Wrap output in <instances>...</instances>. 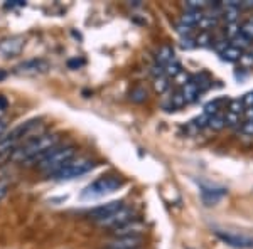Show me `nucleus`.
I'll return each instance as SVG.
<instances>
[{"mask_svg":"<svg viewBox=\"0 0 253 249\" xmlns=\"http://www.w3.org/2000/svg\"><path fill=\"white\" fill-rule=\"evenodd\" d=\"M59 140L61 137L58 133H42L41 137H36L20 145L12 153V160L19 163H27V165H34L42 157H46L47 152H51L52 148L59 146Z\"/></svg>","mask_w":253,"mask_h":249,"instance_id":"f257e3e1","label":"nucleus"},{"mask_svg":"<svg viewBox=\"0 0 253 249\" xmlns=\"http://www.w3.org/2000/svg\"><path fill=\"white\" fill-rule=\"evenodd\" d=\"M76 157V146L73 145H64V146H56L51 152H47L46 157H42L38 163H34V167L42 172L44 175L52 177L54 174H58L68 162H71Z\"/></svg>","mask_w":253,"mask_h":249,"instance_id":"f03ea898","label":"nucleus"},{"mask_svg":"<svg viewBox=\"0 0 253 249\" xmlns=\"http://www.w3.org/2000/svg\"><path fill=\"white\" fill-rule=\"evenodd\" d=\"M124 185V180L118 175H103V177L96 178L95 182H91L86 189L83 190L84 199H96L103 197V195L110 194V192H115Z\"/></svg>","mask_w":253,"mask_h":249,"instance_id":"7ed1b4c3","label":"nucleus"},{"mask_svg":"<svg viewBox=\"0 0 253 249\" xmlns=\"http://www.w3.org/2000/svg\"><path fill=\"white\" fill-rule=\"evenodd\" d=\"M95 165L96 163H95V160H91V158H73V160L68 162L58 174L52 175V178L58 182L73 180V178L81 177V175L91 172V170L95 169Z\"/></svg>","mask_w":253,"mask_h":249,"instance_id":"20e7f679","label":"nucleus"},{"mask_svg":"<svg viewBox=\"0 0 253 249\" xmlns=\"http://www.w3.org/2000/svg\"><path fill=\"white\" fill-rule=\"evenodd\" d=\"M133 219H135V211H133L132 207L124 206L113 212V214L107 215L105 219L98 220L95 224L100 227H105V229H117V227L124 226V224L130 222V220H133Z\"/></svg>","mask_w":253,"mask_h":249,"instance_id":"39448f33","label":"nucleus"},{"mask_svg":"<svg viewBox=\"0 0 253 249\" xmlns=\"http://www.w3.org/2000/svg\"><path fill=\"white\" fill-rule=\"evenodd\" d=\"M216 238L223 241L224 244L236 249H253V236L247 234H236V232H224V231H214Z\"/></svg>","mask_w":253,"mask_h":249,"instance_id":"423d86ee","label":"nucleus"},{"mask_svg":"<svg viewBox=\"0 0 253 249\" xmlns=\"http://www.w3.org/2000/svg\"><path fill=\"white\" fill-rule=\"evenodd\" d=\"M47 69H49V63L46 59H29L17 64L14 68V72L20 76H39L44 74Z\"/></svg>","mask_w":253,"mask_h":249,"instance_id":"0eeeda50","label":"nucleus"},{"mask_svg":"<svg viewBox=\"0 0 253 249\" xmlns=\"http://www.w3.org/2000/svg\"><path fill=\"white\" fill-rule=\"evenodd\" d=\"M24 40L22 36H12V37H5L0 40V54L5 58H12V56L20 54V51L24 49Z\"/></svg>","mask_w":253,"mask_h":249,"instance_id":"6e6552de","label":"nucleus"},{"mask_svg":"<svg viewBox=\"0 0 253 249\" xmlns=\"http://www.w3.org/2000/svg\"><path fill=\"white\" fill-rule=\"evenodd\" d=\"M145 231V224L142 220H130V222L124 224V226L112 229L113 238H133V236H142V232Z\"/></svg>","mask_w":253,"mask_h":249,"instance_id":"1a4fd4ad","label":"nucleus"},{"mask_svg":"<svg viewBox=\"0 0 253 249\" xmlns=\"http://www.w3.org/2000/svg\"><path fill=\"white\" fill-rule=\"evenodd\" d=\"M120 207H124V202L120 201H113V202H107V204H101V206L98 207H93V209L88 211V217L91 220H95V222H98V220L105 219L107 215L113 214L115 211H118Z\"/></svg>","mask_w":253,"mask_h":249,"instance_id":"9d476101","label":"nucleus"},{"mask_svg":"<svg viewBox=\"0 0 253 249\" xmlns=\"http://www.w3.org/2000/svg\"><path fill=\"white\" fill-rule=\"evenodd\" d=\"M144 246V238L142 236H133V238H115L107 243L105 249H142Z\"/></svg>","mask_w":253,"mask_h":249,"instance_id":"9b49d317","label":"nucleus"},{"mask_svg":"<svg viewBox=\"0 0 253 249\" xmlns=\"http://www.w3.org/2000/svg\"><path fill=\"white\" fill-rule=\"evenodd\" d=\"M226 195V189H213V187H203L201 189V199L206 206H214Z\"/></svg>","mask_w":253,"mask_h":249,"instance_id":"f8f14e48","label":"nucleus"},{"mask_svg":"<svg viewBox=\"0 0 253 249\" xmlns=\"http://www.w3.org/2000/svg\"><path fill=\"white\" fill-rule=\"evenodd\" d=\"M179 91H181L182 98H184L186 105H187V103H193V101H196V100H198V96L203 93L201 89H199V86L194 83L193 79H191L187 84H184V86H182L181 89H179Z\"/></svg>","mask_w":253,"mask_h":249,"instance_id":"ddd939ff","label":"nucleus"},{"mask_svg":"<svg viewBox=\"0 0 253 249\" xmlns=\"http://www.w3.org/2000/svg\"><path fill=\"white\" fill-rule=\"evenodd\" d=\"M174 61V49L170 46H161L156 54V64L159 66H167L169 63Z\"/></svg>","mask_w":253,"mask_h":249,"instance_id":"4468645a","label":"nucleus"},{"mask_svg":"<svg viewBox=\"0 0 253 249\" xmlns=\"http://www.w3.org/2000/svg\"><path fill=\"white\" fill-rule=\"evenodd\" d=\"M203 17H205V14H203L201 10H186L181 17V24L194 27V26H199V24H201Z\"/></svg>","mask_w":253,"mask_h":249,"instance_id":"2eb2a0df","label":"nucleus"},{"mask_svg":"<svg viewBox=\"0 0 253 249\" xmlns=\"http://www.w3.org/2000/svg\"><path fill=\"white\" fill-rule=\"evenodd\" d=\"M242 56H243V51H242V49L233 47L231 44L221 52L223 61H228V63H235V61H240V59H242Z\"/></svg>","mask_w":253,"mask_h":249,"instance_id":"dca6fc26","label":"nucleus"},{"mask_svg":"<svg viewBox=\"0 0 253 249\" xmlns=\"http://www.w3.org/2000/svg\"><path fill=\"white\" fill-rule=\"evenodd\" d=\"M221 105H223V100H214L211 103H208L205 106V115L208 116H214V115H219V109H221Z\"/></svg>","mask_w":253,"mask_h":249,"instance_id":"f3484780","label":"nucleus"},{"mask_svg":"<svg viewBox=\"0 0 253 249\" xmlns=\"http://www.w3.org/2000/svg\"><path fill=\"white\" fill-rule=\"evenodd\" d=\"M231 46L233 47H238V49H242V51H245L247 47H250V44H252V40L250 39H247L243 34H238V36H235L233 39H231Z\"/></svg>","mask_w":253,"mask_h":249,"instance_id":"a211bd4d","label":"nucleus"},{"mask_svg":"<svg viewBox=\"0 0 253 249\" xmlns=\"http://www.w3.org/2000/svg\"><path fill=\"white\" fill-rule=\"evenodd\" d=\"M240 34H243L247 39H250L253 42V17H250L248 20H245V22L240 26Z\"/></svg>","mask_w":253,"mask_h":249,"instance_id":"6ab92c4d","label":"nucleus"},{"mask_svg":"<svg viewBox=\"0 0 253 249\" xmlns=\"http://www.w3.org/2000/svg\"><path fill=\"white\" fill-rule=\"evenodd\" d=\"M182 69H181V64L177 63V61H172V63H169L167 66L164 68V74H166V77H175L181 72Z\"/></svg>","mask_w":253,"mask_h":249,"instance_id":"aec40b11","label":"nucleus"},{"mask_svg":"<svg viewBox=\"0 0 253 249\" xmlns=\"http://www.w3.org/2000/svg\"><path fill=\"white\" fill-rule=\"evenodd\" d=\"M226 125V116L223 115H214L210 118V123H208V126L213 130H221L223 126Z\"/></svg>","mask_w":253,"mask_h":249,"instance_id":"412c9836","label":"nucleus"},{"mask_svg":"<svg viewBox=\"0 0 253 249\" xmlns=\"http://www.w3.org/2000/svg\"><path fill=\"white\" fill-rule=\"evenodd\" d=\"M154 86H156L157 93H166L167 88H169V77H166V76L156 77V83H154Z\"/></svg>","mask_w":253,"mask_h":249,"instance_id":"4be33fe9","label":"nucleus"},{"mask_svg":"<svg viewBox=\"0 0 253 249\" xmlns=\"http://www.w3.org/2000/svg\"><path fill=\"white\" fill-rule=\"evenodd\" d=\"M130 100L135 101V103H142V101L147 100V91L144 88H135L130 93Z\"/></svg>","mask_w":253,"mask_h":249,"instance_id":"5701e85b","label":"nucleus"},{"mask_svg":"<svg viewBox=\"0 0 253 249\" xmlns=\"http://www.w3.org/2000/svg\"><path fill=\"white\" fill-rule=\"evenodd\" d=\"M243 108H245V105H243V100H233L230 103V111L228 113H233V115H238L240 116V113L243 111Z\"/></svg>","mask_w":253,"mask_h":249,"instance_id":"b1692460","label":"nucleus"},{"mask_svg":"<svg viewBox=\"0 0 253 249\" xmlns=\"http://www.w3.org/2000/svg\"><path fill=\"white\" fill-rule=\"evenodd\" d=\"M186 105V101H184V98H182L181 95V91H177V93H174V96L170 98V108H181V106H184Z\"/></svg>","mask_w":253,"mask_h":249,"instance_id":"393cba45","label":"nucleus"},{"mask_svg":"<svg viewBox=\"0 0 253 249\" xmlns=\"http://www.w3.org/2000/svg\"><path fill=\"white\" fill-rule=\"evenodd\" d=\"M174 79H175V83H177V84H181V88L191 81V79H189V74H187V72H184V71H181V72H179V74L175 76Z\"/></svg>","mask_w":253,"mask_h":249,"instance_id":"a878e982","label":"nucleus"},{"mask_svg":"<svg viewBox=\"0 0 253 249\" xmlns=\"http://www.w3.org/2000/svg\"><path fill=\"white\" fill-rule=\"evenodd\" d=\"M242 132L245 135H252L253 137V121L252 120H247L245 123L242 125Z\"/></svg>","mask_w":253,"mask_h":249,"instance_id":"bb28decb","label":"nucleus"},{"mask_svg":"<svg viewBox=\"0 0 253 249\" xmlns=\"http://www.w3.org/2000/svg\"><path fill=\"white\" fill-rule=\"evenodd\" d=\"M196 42H198V44H201V46H203V44H208V42H211V37H210V34H208V32H205V31H203L201 34L198 36V39H196Z\"/></svg>","mask_w":253,"mask_h":249,"instance_id":"cd10ccee","label":"nucleus"},{"mask_svg":"<svg viewBox=\"0 0 253 249\" xmlns=\"http://www.w3.org/2000/svg\"><path fill=\"white\" fill-rule=\"evenodd\" d=\"M24 5H26V2H24V0H12V2L5 3L7 9H14V7H24Z\"/></svg>","mask_w":253,"mask_h":249,"instance_id":"c85d7f7f","label":"nucleus"},{"mask_svg":"<svg viewBox=\"0 0 253 249\" xmlns=\"http://www.w3.org/2000/svg\"><path fill=\"white\" fill-rule=\"evenodd\" d=\"M191 29H193V27H189V26H184V24H181V22H179L177 24V32H179V34H182V36H187V34H189V32H191Z\"/></svg>","mask_w":253,"mask_h":249,"instance_id":"c756f323","label":"nucleus"},{"mask_svg":"<svg viewBox=\"0 0 253 249\" xmlns=\"http://www.w3.org/2000/svg\"><path fill=\"white\" fill-rule=\"evenodd\" d=\"M243 105H245V108H253V93H248V95L243 98Z\"/></svg>","mask_w":253,"mask_h":249,"instance_id":"7c9ffc66","label":"nucleus"},{"mask_svg":"<svg viewBox=\"0 0 253 249\" xmlns=\"http://www.w3.org/2000/svg\"><path fill=\"white\" fill-rule=\"evenodd\" d=\"M7 190H9V183L7 182H0V201L7 195Z\"/></svg>","mask_w":253,"mask_h":249,"instance_id":"2f4dec72","label":"nucleus"},{"mask_svg":"<svg viewBox=\"0 0 253 249\" xmlns=\"http://www.w3.org/2000/svg\"><path fill=\"white\" fill-rule=\"evenodd\" d=\"M81 64H83V61H78V59H71V61H68V66L71 68V69H75V68H80Z\"/></svg>","mask_w":253,"mask_h":249,"instance_id":"473e14b6","label":"nucleus"},{"mask_svg":"<svg viewBox=\"0 0 253 249\" xmlns=\"http://www.w3.org/2000/svg\"><path fill=\"white\" fill-rule=\"evenodd\" d=\"M5 130H7V123L3 120H0V140H2L3 135H5Z\"/></svg>","mask_w":253,"mask_h":249,"instance_id":"72a5a7b5","label":"nucleus"},{"mask_svg":"<svg viewBox=\"0 0 253 249\" xmlns=\"http://www.w3.org/2000/svg\"><path fill=\"white\" fill-rule=\"evenodd\" d=\"M7 105H9V103H7L5 98L0 96V111H5V109H7Z\"/></svg>","mask_w":253,"mask_h":249,"instance_id":"f704fd0d","label":"nucleus"},{"mask_svg":"<svg viewBox=\"0 0 253 249\" xmlns=\"http://www.w3.org/2000/svg\"><path fill=\"white\" fill-rule=\"evenodd\" d=\"M7 77V71H3V69H0V81H3Z\"/></svg>","mask_w":253,"mask_h":249,"instance_id":"c9c22d12","label":"nucleus"}]
</instances>
